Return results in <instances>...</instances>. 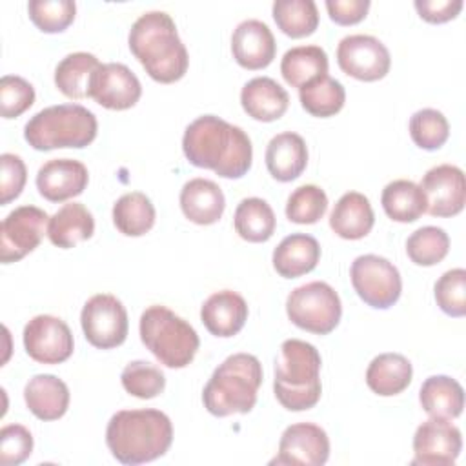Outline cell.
<instances>
[{"label":"cell","mask_w":466,"mask_h":466,"mask_svg":"<svg viewBox=\"0 0 466 466\" xmlns=\"http://www.w3.org/2000/svg\"><path fill=\"white\" fill-rule=\"evenodd\" d=\"M299 98L309 115L328 118L342 109L346 102V91L339 80L331 78L329 75H322L302 86L299 89Z\"/></svg>","instance_id":"cell-35"},{"label":"cell","mask_w":466,"mask_h":466,"mask_svg":"<svg viewBox=\"0 0 466 466\" xmlns=\"http://www.w3.org/2000/svg\"><path fill=\"white\" fill-rule=\"evenodd\" d=\"M142 95L138 76L120 62L100 64L89 86V96L107 109H129Z\"/></svg>","instance_id":"cell-17"},{"label":"cell","mask_w":466,"mask_h":466,"mask_svg":"<svg viewBox=\"0 0 466 466\" xmlns=\"http://www.w3.org/2000/svg\"><path fill=\"white\" fill-rule=\"evenodd\" d=\"M319 260L320 246L315 237L306 233H291L273 249V268L284 279H297L313 271Z\"/></svg>","instance_id":"cell-25"},{"label":"cell","mask_w":466,"mask_h":466,"mask_svg":"<svg viewBox=\"0 0 466 466\" xmlns=\"http://www.w3.org/2000/svg\"><path fill=\"white\" fill-rule=\"evenodd\" d=\"M410 137L420 149L433 151L444 146L450 137V124L446 116L431 107L419 109L410 118Z\"/></svg>","instance_id":"cell-38"},{"label":"cell","mask_w":466,"mask_h":466,"mask_svg":"<svg viewBox=\"0 0 466 466\" xmlns=\"http://www.w3.org/2000/svg\"><path fill=\"white\" fill-rule=\"evenodd\" d=\"M200 320L211 335L222 339L233 337L248 320V304L237 291H215L202 304Z\"/></svg>","instance_id":"cell-20"},{"label":"cell","mask_w":466,"mask_h":466,"mask_svg":"<svg viewBox=\"0 0 466 466\" xmlns=\"http://www.w3.org/2000/svg\"><path fill=\"white\" fill-rule=\"evenodd\" d=\"M242 109L258 122L279 120L288 106V91L269 76H255L244 84L240 91Z\"/></svg>","instance_id":"cell-21"},{"label":"cell","mask_w":466,"mask_h":466,"mask_svg":"<svg viewBox=\"0 0 466 466\" xmlns=\"http://www.w3.org/2000/svg\"><path fill=\"white\" fill-rule=\"evenodd\" d=\"M173 442L169 417L153 408L120 410L106 428V444L122 464H144L162 457Z\"/></svg>","instance_id":"cell-3"},{"label":"cell","mask_w":466,"mask_h":466,"mask_svg":"<svg viewBox=\"0 0 466 466\" xmlns=\"http://www.w3.org/2000/svg\"><path fill=\"white\" fill-rule=\"evenodd\" d=\"M80 324L87 342L98 350L120 346L127 337V311L111 293L93 295L82 308Z\"/></svg>","instance_id":"cell-10"},{"label":"cell","mask_w":466,"mask_h":466,"mask_svg":"<svg viewBox=\"0 0 466 466\" xmlns=\"http://www.w3.org/2000/svg\"><path fill=\"white\" fill-rule=\"evenodd\" d=\"M384 213L395 222H415L426 213V197L419 184L406 178L391 180L380 195Z\"/></svg>","instance_id":"cell-31"},{"label":"cell","mask_w":466,"mask_h":466,"mask_svg":"<svg viewBox=\"0 0 466 466\" xmlns=\"http://www.w3.org/2000/svg\"><path fill=\"white\" fill-rule=\"evenodd\" d=\"M100 67L93 53L76 51L64 56L55 69V84L67 98L82 100L89 96V86L95 71Z\"/></svg>","instance_id":"cell-30"},{"label":"cell","mask_w":466,"mask_h":466,"mask_svg":"<svg viewBox=\"0 0 466 466\" xmlns=\"http://www.w3.org/2000/svg\"><path fill=\"white\" fill-rule=\"evenodd\" d=\"M155 206L142 191L122 195L113 204V224L126 237L146 235L155 224Z\"/></svg>","instance_id":"cell-34"},{"label":"cell","mask_w":466,"mask_h":466,"mask_svg":"<svg viewBox=\"0 0 466 466\" xmlns=\"http://www.w3.org/2000/svg\"><path fill=\"white\" fill-rule=\"evenodd\" d=\"M231 53L237 64L244 69H264L275 58V36L268 24L257 18H248L240 22L231 35Z\"/></svg>","instance_id":"cell-18"},{"label":"cell","mask_w":466,"mask_h":466,"mask_svg":"<svg viewBox=\"0 0 466 466\" xmlns=\"http://www.w3.org/2000/svg\"><path fill=\"white\" fill-rule=\"evenodd\" d=\"M35 102V87L18 75H4L0 80V111L4 118H16Z\"/></svg>","instance_id":"cell-43"},{"label":"cell","mask_w":466,"mask_h":466,"mask_svg":"<svg viewBox=\"0 0 466 466\" xmlns=\"http://www.w3.org/2000/svg\"><path fill=\"white\" fill-rule=\"evenodd\" d=\"M87 182V167L75 158L47 160L36 173V189L49 202H64L80 195Z\"/></svg>","instance_id":"cell-19"},{"label":"cell","mask_w":466,"mask_h":466,"mask_svg":"<svg viewBox=\"0 0 466 466\" xmlns=\"http://www.w3.org/2000/svg\"><path fill=\"white\" fill-rule=\"evenodd\" d=\"M328 209V195L315 184L299 186L286 202V217L295 224H315Z\"/></svg>","instance_id":"cell-40"},{"label":"cell","mask_w":466,"mask_h":466,"mask_svg":"<svg viewBox=\"0 0 466 466\" xmlns=\"http://www.w3.org/2000/svg\"><path fill=\"white\" fill-rule=\"evenodd\" d=\"M98 131L96 116L80 104H58L35 113L24 126V138L36 151L86 147Z\"/></svg>","instance_id":"cell-6"},{"label":"cell","mask_w":466,"mask_h":466,"mask_svg":"<svg viewBox=\"0 0 466 466\" xmlns=\"http://www.w3.org/2000/svg\"><path fill=\"white\" fill-rule=\"evenodd\" d=\"M462 448L461 430L446 419L430 417L413 435V466H451Z\"/></svg>","instance_id":"cell-14"},{"label":"cell","mask_w":466,"mask_h":466,"mask_svg":"<svg viewBox=\"0 0 466 466\" xmlns=\"http://www.w3.org/2000/svg\"><path fill=\"white\" fill-rule=\"evenodd\" d=\"M33 451V435L22 424H7L0 430V464L18 466Z\"/></svg>","instance_id":"cell-44"},{"label":"cell","mask_w":466,"mask_h":466,"mask_svg":"<svg viewBox=\"0 0 466 466\" xmlns=\"http://www.w3.org/2000/svg\"><path fill=\"white\" fill-rule=\"evenodd\" d=\"M273 18L279 29L291 38L308 36L319 25V11L313 0H275Z\"/></svg>","instance_id":"cell-36"},{"label":"cell","mask_w":466,"mask_h":466,"mask_svg":"<svg viewBox=\"0 0 466 466\" xmlns=\"http://www.w3.org/2000/svg\"><path fill=\"white\" fill-rule=\"evenodd\" d=\"M47 213L36 206H20L7 213L0 228L2 264L16 262L38 248L44 233H47Z\"/></svg>","instance_id":"cell-11"},{"label":"cell","mask_w":466,"mask_h":466,"mask_svg":"<svg viewBox=\"0 0 466 466\" xmlns=\"http://www.w3.org/2000/svg\"><path fill=\"white\" fill-rule=\"evenodd\" d=\"M426 197V211L431 217H453L466 202V180L461 167L439 164L428 169L420 180Z\"/></svg>","instance_id":"cell-16"},{"label":"cell","mask_w":466,"mask_h":466,"mask_svg":"<svg viewBox=\"0 0 466 466\" xmlns=\"http://www.w3.org/2000/svg\"><path fill=\"white\" fill-rule=\"evenodd\" d=\"M437 306L450 317L466 315V269L453 268L444 271L435 282Z\"/></svg>","instance_id":"cell-42"},{"label":"cell","mask_w":466,"mask_h":466,"mask_svg":"<svg viewBox=\"0 0 466 466\" xmlns=\"http://www.w3.org/2000/svg\"><path fill=\"white\" fill-rule=\"evenodd\" d=\"M31 22L44 33H62L76 13L73 0H31L27 4Z\"/></svg>","instance_id":"cell-41"},{"label":"cell","mask_w":466,"mask_h":466,"mask_svg":"<svg viewBox=\"0 0 466 466\" xmlns=\"http://www.w3.org/2000/svg\"><path fill=\"white\" fill-rule=\"evenodd\" d=\"M350 277L353 289L368 306L386 309L393 306L402 291L399 269L384 257L368 253L351 262Z\"/></svg>","instance_id":"cell-9"},{"label":"cell","mask_w":466,"mask_h":466,"mask_svg":"<svg viewBox=\"0 0 466 466\" xmlns=\"http://www.w3.org/2000/svg\"><path fill=\"white\" fill-rule=\"evenodd\" d=\"M142 344L167 368H186L198 350L195 328L166 306L155 304L140 315Z\"/></svg>","instance_id":"cell-7"},{"label":"cell","mask_w":466,"mask_h":466,"mask_svg":"<svg viewBox=\"0 0 466 466\" xmlns=\"http://www.w3.org/2000/svg\"><path fill=\"white\" fill-rule=\"evenodd\" d=\"M375 224V215L368 197L359 191L344 193L329 213V228L346 240L364 238Z\"/></svg>","instance_id":"cell-26"},{"label":"cell","mask_w":466,"mask_h":466,"mask_svg":"<svg viewBox=\"0 0 466 466\" xmlns=\"http://www.w3.org/2000/svg\"><path fill=\"white\" fill-rule=\"evenodd\" d=\"M339 67L357 80L375 82L388 75L391 56L388 47L371 35H348L337 46Z\"/></svg>","instance_id":"cell-12"},{"label":"cell","mask_w":466,"mask_h":466,"mask_svg":"<svg viewBox=\"0 0 466 466\" xmlns=\"http://www.w3.org/2000/svg\"><path fill=\"white\" fill-rule=\"evenodd\" d=\"M95 233V218L80 202L64 204L47 222V237L51 244L62 249L75 248L78 242L91 238Z\"/></svg>","instance_id":"cell-27"},{"label":"cell","mask_w":466,"mask_h":466,"mask_svg":"<svg viewBox=\"0 0 466 466\" xmlns=\"http://www.w3.org/2000/svg\"><path fill=\"white\" fill-rule=\"evenodd\" d=\"M182 151L189 164L211 169L222 178L244 177L253 160L246 131L215 115H202L186 127Z\"/></svg>","instance_id":"cell-1"},{"label":"cell","mask_w":466,"mask_h":466,"mask_svg":"<svg viewBox=\"0 0 466 466\" xmlns=\"http://www.w3.org/2000/svg\"><path fill=\"white\" fill-rule=\"evenodd\" d=\"M320 353L300 339H288L280 344L275 359L273 391L277 400L289 411L313 408L322 393Z\"/></svg>","instance_id":"cell-4"},{"label":"cell","mask_w":466,"mask_h":466,"mask_svg":"<svg viewBox=\"0 0 466 466\" xmlns=\"http://www.w3.org/2000/svg\"><path fill=\"white\" fill-rule=\"evenodd\" d=\"M24 400L29 411L40 420H56L69 408L67 384L51 373H40L27 380Z\"/></svg>","instance_id":"cell-24"},{"label":"cell","mask_w":466,"mask_h":466,"mask_svg":"<svg viewBox=\"0 0 466 466\" xmlns=\"http://www.w3.org/2000/svg\"><path fill=\"white\" fill-rule=\"evenodd\" d=\"M226 198L220 186L209 178H191L180 189V209L195 224L209 226L220 220Z\"/></svg>","instance_id":"cell-23"},{"label":"cell","mask_w":466,"mask_h":466,"mask_svg":"<svg viewBox=\"0 0 466 466\" xmlns=\"http://www.w3.org/2000/svg\"><path fill=\"white\" fill-rule=\"evenodd\" d=\"M413 377L411 362L400 353H380L368 364L366 384L380 395L391 397L404 391Z\"/></svg>","instance_id":"cell-29"},{"label":"cell","mask_w":466,"mask_h":466,"mask_svg":"<svg viewBox=\"0 0 466 466\" xmlns=\"http://www.w3.org/2000/svg\"><path fill=\"white\" fill-rule=\"evenodd\" d=\"M235 231L248 242H266L273 237L277 218L271 206L258 197L242 198L233 217Z\"/></svg>","instance_id":"cell-33"},{"label":"cell","mask_w":466,"mask_h":466,"mask_svg":"<svg viewBox=\"0 0 466 466\" xmlns=\"http://www.w3.org/2000/svg\"><path fill=\"white\" fill-rule=\"evenodd\" d=\"M288 319L300 329L317 335L333 331L342 315L337 291L322 280H313L295 288L286 300Z\"/></svg>","instance_id":"cell-8"},{"label":"cell","mask_w":466,"mask_h":466,"mask_svg":"<svg viewBox=\"0 0 466 466\" xmlns=\"http://www.w3.org/2000/svg\"><path fill=\"white\" fill-rule=\"evenodd\" d=\"M280 73L293 87H302L311 80L328 75V55L320 46H297L284 53Z\"/></svg>","instance_id":"cell-32"},{"label":"cell","mask_w":466,"mask_h":466,"mask_svg":"<svg viewBox=\"0 0 466 466\" xmlns=\"http://www.w3.org/2000/svg\"><path fill=\"white\" fill-rule=\"evenodd\" d=\"M124 390L137 399H153L166 388V377L160 368L147 360H131L120 373Z\"/></svg>","instance_id":"cell-39"},{"label":"cell","mask_w":466,"mask_h":466,"mask_svg":"<svg viewBox=\"0 0 466 466\" xmlns=\"http://www.w3.org/2000/svg\"><path fill=\"white\" fill-rule=\"evenodd\" d=\"M262 384V364L251 353H233L222 360L202 391L204 408L215 417L249 413Z\"/></svg>","instance_id":"cell-5"},{"label":"cell","mask_w":466,"mask_h":466,"mask_svg":"<svg viewBox=\"0 0 466 466\" xmlns=\"http://www.w3.org/2000/svg\"><path fill=\"white\" fill-rule=\"evenodd\" d=\"M450 251V237L442 228L424 226L415 229L406 240V253L417 266H435Z\"/></svg>","instance_id":"cell-37"},{"label":"cell","mask_w":466,"mask_h":466,"mask_svg":"<svg viewBox=\"0 0 466 466\" xmlns=\"http://www.w3.org/2000/svg\"><path fill=\"white\" fill-rule=\"evenodd\" d=\"M329 457L328 433L313 422H297L288 426L279 442V453L271 464L322 466Z\"/></svg>","instance_id":"cell-15"},{"label":"cell","mask_w":466,"mask_h":466,"mask_svg":"<svg viewBox=\"0 0 466 466\" xmlns=\"http://www.w3.org/2000/svg\"><path fill=\"white\" fill-rule=\"evenodd\" d=\"M127 44L146 73L160 84L177 82L187 71V49L173 18L164 11L140 15L129 29Z\"/></svg>","instance_id":"cell-2"},{"label":"cell","mask_w":466,"mask_h":466,"mask_svg":"<svg viewBox=\"0 0 466 466\" xmlns=\"http://www.w3.org/2000/svg\"><path fill=\"white\" fill-rule=\"evenodd\" d=\"M419 400L430 417L451 420L462 413L464 390L448 375H431L422 382Z\"/></svg>","instance_id":"cell-28"},{"label":"cell","mask_w":466,"mask_h":466,"mask_svg":"<svg viewBox=\"0 0 466 466\" xmlns=\"http://www.w3.org/2000/svg\"><path fill=\"white\" fill-rule=\"evenodd\" d=\"M419 16L430 24H442L455 18L462 9V0H415Z\"/></svg>","instance_id":"cell-46"},{"label":"cell","mask_w":466,"mask_h":466,"mask_svg":"<svg viewBox=\"0 0 466 466\" xmlns=\"http://www.w3.org/2000/svg\"><path fill=\"white\" fill-rule=\"evenodd\" d=\"M266 167L279 182H291L302 175L308 166V146L293 131L275 135L266 147Z\"/></svg>","instance_id":"cell-22"},{"label":"cell","mask_w":466,"mask_h":466,"mask_svg":"<svg viewBox=\"0 0 466 466\" xmlns=\"http://www.w3.org/2000/svg\"><path fill=\"white\" fill-rule=\"evenodd\" d=\"M73 333L55 315H36L24 328V348L40 364H60L73 353Z\"/></svg>","instance_id":"cell-13"},{"label":"cell","mask_w":466,"mask_h":466,"mask_svg":"<svg viewBox=\"0 0 466 466\" xmlns=\"http://www.w3.org/2000/svg\"><path fill=\"white\" fill-rule=\"evenodd\" d=\"M326 9L335 24L351 25L366 16L370 0H326Z\"/></svg>","instance_id":"cell-47"},{"label":"cell","mask_w":466,"mask_h":466,"mask_svg":"<svg viewBox=\"0 0 466 466\" xmlns=\"http://www.w3.org/2000/svg\"><path fill=\"white\" fill-rule=\"evenodd\" d=\"M0 166V204L5 206L22 193L27 180V169L24 160L15 153H2Z\"/></svg>","instance_id":"cell-45"}]
</instances>
